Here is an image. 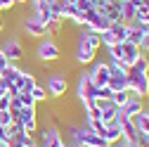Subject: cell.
Wrapping results in <instances>:
<instances>
[{
	"label": "cell",
	"mask_w": 149,
	"mask_h": 147,
	"mask_svg": "<svg viewBox=\"0 0 149 147\" xmlns=\"http://www.w3.org/2000/svg\"><path fill=\"white\" fill-rule=\"evenodd\" d=\"M0 147H7V140H0Z\"/></svg>",
	"instance_id": "cell-37"
},
{
	"label": "cell",
	"mask_w": 149,
	"mask_h": 147,
	"mask_svg": "<svg viewBox=\"0 0 149 147\" xmlns=\"http://www.w3.org/2000/svg\"><path fill=\"white\" fill-rule=\"evenodd\" d=\"M133 123H135V128H137L140 133H149V116H147L144 112L135 114V116H133Z\"/></svg>",
	"instance_id": "cell-20"
},
{
	"label": "cell",
	"mask_w": 149,
	"mask_h": 147,
	"mask_svg": "<svg viewBox=\"0 0 149 147\" xmlns=\"http://www.w3.org/2000/svg\"><path fill=\"white\" fill-rule=\"evenodd\" d=\"M128 147H140V145H137V142H130V145H128Z\"/></svg>",
	"instance_id": "cell-38"
},
{
	"label": "cell",
	"mask_w": 149,
	"mask_h": 147,
	"mask_svg": "<svg viewBox=\"0 0 149 147\" xmlns=\"http://www.w3.org/2000/svg\"><path fill=\"white\" fill-rule=\"evenodd\" d=\"M85 126L90 128L92 133H97V135H102V133H104V128H107V123H102L100 119H85Z\"/></svg>",
	"instance_id": "cell-24"
},
{
	"label": "cell",
	"mask_w": 149,
	"mask_h": 147,
	"mask_svg": "<svg viewBox=\"0 0 149 147\" xmlns=\"http://www.w3.org/2000/svg\"><path fill=\"white\" fill-rule=\"evenodd\" d=\"M0 17H3V12H0Z\"/></svg>",
	"instance_id": "cell-40"
},
{
	"label": "cell",
	"mask_w": 149,
	"mask_h": 147,
	"mask_svg": "<svg viewBox=\"0 0 149 147\" xmlns=\"http://www.w3.org/2000/svg\"><path fill=\"white\" fill-rule=\"evenodd\" d=\"M144 100H140V97H135V95H130L128 97V102L121 107V112L125 114V116H130V119H133L135 114H140V112H144Z\"/></svg>",
	"instance_id": "cell-14"
},
{
	"label": "cell",
	"mask_w": 149,
	"mask_h": 147,
	"mask_svg": "<svg viewBox=\"0 0 149 147\" xmlns=\"http://www.w3.org/2000/svg\"><path fill=\"white\" fill-rule=\"evenodd\" d=\"M3 31H5V19L0 17V33H3Z\"/></svg>",
	"instance_id": "cell-35"
},
{
	"label": "cell",
	"mask_w": 149,
	"mask_h": 147,
	"mask_svg": "<svg viewBox=\"0 0 149 147\" xmlns=\"http://www.w3.org/2000/svg\"><path fill=\"white\" fill-rule=\"evenodd\" d=\"M7 64H12V62H7V57H5V55H3V50H0V71H3Z\"/></svg>",
	"instance_id": "cell-31"
},
{
	"label": "cell",
	"mask_w": 149,
	"mask_h": 147,
	"mask_svg": "<svg viewBox=\"0 0 149 147\" xmlns=\"http://www.w3.org/2000/svg\"><path fill=\"white\" fill-rule=\"evenodd\" d=\"M17 5H26V3H31V0H14Z\"/></svg>",
	"instance_id": "cell-36"
},
{
	"label": "cell",
	"mask_w": 149,
	"mask_h": 147,
	"mask_svg": "<svg viewBox=\"0 0 149 147\" xmlns=\"http://www.w3.org/2000/svg\"><path fill=\"white\" fill-rule=\"evenodd\" d=\"M107 85H109L111 93H121V90H128V71H125V74H111Z\"/></svg>",
	"instance_id": "cell-15"
},
{
	"label": "cell",
	"mask_w": 149,
	"mask_h": 147,
	"mask_svg": "<svg viewBox=\"0 0 149 147\" xmlns=\"http://www.w3.org/2000/svg\"><path fill=\"white\" fill-rule=\"evenodd\" d=\"M14 138H17V140H19V142H22L24 147H31V145H36V142H38V140H36V135H33V133H26V131H24V128H22V131H19V133H17Z\"/></svg>",
	"instance_id": "cell-23"
},
{
	"label": "cell",
	"mask_w": 149,
	"mask_h": 147,
	"mask_svg": "<svg viewBox=\"0 0 149 147\" xmlns=\"http://www.w3.org/2000/svg\"><path fill=\"white\" fill-rule=\"evenodd\" d=\"M0 95H7V85L3 83V78H0ZM7 97H10V95H7Z\"/></svg>",
	"instance_id": "cell-32"
},
{
	"label": "cell",
	"mask_w": 149,
	"mask_h": 147,
	"mask_svg": "<svg viewBox=\"0 0 149 147\" xmlns=\"http://www.w3.org/2000/svg\"><path fill=\"white\" fill-rule=\"evenodd\" d=\"M130 69H135V71H142V74H149V55L147 52H142L140 57H137V62L130 66Z\"/></svg>",
	"instance_id": "cell-22"
},
{
	"label": "cell",
	"mask_w": 149,
	"mask_h": 147,
	"mask_svg": "<svg viewBox=\"0 0 149 147\" xmlns=\"http://www.w3.org/2000/svg\"><path fill=\"white\" fill-rule=\"evenodd\" d=\"M33 14L38 17L43 24L52 22L54 14H52V7H50V0H36V3H33Z\"/></svg>",
	"instance_id": "cell-12"
},
{
	"label": "cell",
	"mask_w": 149,
	"mask_h": 147,
	"mask_svg": "<svg viewBox=\"0 0 149 147\" xmlns=\"http://www.w3.org/2000/svg\"><path fill=\"white\" fill-rule=\"evenodd\" d=\"M118 12H121V19L125 24L135 19V5L130 3V0H121V3H118Z\"/></svg>",
	"instance_id": "cell-18"
},
{
	"label": "cell",
	"mask_w": 149,
	"mask_h": 147,
	"mask_svg": "<svg viewBox=\"0 0 149 147\" xmlns=\"http://www.w3.org/2000/svg\"><path fill=\"white\" fill-rule=\"evenodd\" d=\"M31 97H33V102L38 104V102H45L50 95H47V90H45V85H40V83H36L33 88H31Z\"/></svg>",
	"instance_id": "cell-21"
},
{
	"label": "cell",
	"mask_w": 149,
	"mask_h": 147,
	"mask_svg": "<svg viewBox=\"0 0 149 147\" xmlns=\"http://www.w3.org/2000/svg\"><path fill=\"white\" fill-rule=\"evenodd\" d=\"M0 50H3V55L7 57V62H12V64L22 62V60H24V55H26L24 43L17 38V36H10V38H5L3 43H0Z\"/></svg>",
	"instance_id": "cell-5"
},
{
	"label": "cell",
	"mask_w": 149,
	"mask_h": 147,
	"mask_svg": "<svg viewBox=\"0 0 149 147\" xmlns=\"http://www.w3.org/2000/svg\"><path fill=\"white\" fill-rule=\"evenodd\" d=\"M147 147H149V145H147Z\"/></svg>",
	"instance_id": "cell-42"
},
{
	"label": "cell",
	"mask_w": 149,
	"mask_h": 147,
	"mask_svg": "<svg viewBox=\"0 0 149 147\" xmlns=\"http://www.w3.org/2000/svg\"><path fill=\"white\" fill-rule=\"evenodd\" d=\"M76 97H78V102L95 100V97H97V85L90 81V74H88V71H81V74H78V81H76Z\"/></svg>",
	"instance_id": "cell-6"
},
{
	"label": "cell",
	"mask_w": 149,
	"mask_h": 147,
	"mask_svg": "<svg viewBox=\"0 0 149 147\" xmlns=\"http://www.w3.org/2000/svg\"><path fill=\"white\" fill-rule=\"evenodd\" d=\"M118 112H121V109H118L116 104H111V100H109V102L100 109V121H102V123H114Z\"/></svg>",
	"instance_id": "cell-17"
},
{
	"label": "cell",
	"mask_w": 149,
	"mask_h": 147,
	"mask_svg": "<svg viewBox=\"0 0 149 147\" xmlns=\"http://www.w3.org/2000/svg\"><path fill=\"white\" fill-rule=\"evenodd\" d=\"M100 48H102L100 33H95V31H90V29L83 26L78 31V36H76V52H73V57H76V62L81 66H88V64L95 62Z\"/></svg>",
	"instance_id": "cell-1"
},
{
	"label": "cell",
	"mask_w": 149,
	"mask_h": 147,
	"mask_svg": "<svg viewBox=\"0 0 149 147\" xmlns=\"http://www.w3.org/2000/svg\"><path fill=\"white\" fill-rule=\"evenodd\" d=\"M31 3H36V0H31Z\"/></svg>",
	"instance_id": "cell-41"
},
{
	"label": "cell",
	"mask_w": 149,
	"mask_h": 147,
	"mask_svg": "<svg viewBox=\"0 0 149 147\" xmlns=\"http://www.w3.org/2000/svg\"><path fill=\"white\" fill-rule=\"evenodd\" d=\"M128 93L140 100H147L149 97V74L128 69Z\"/></svg>",
	"instance_id": "cell-2"
},
{
	"label": "cell",
	"mask_w": 149,
	"mask_h": 147,
	"mask_svg": "<svg viewBox=\"0 0 149 147\" xmlns=\"http://www.w3.org/2000/svg\"><path fill=\"white\" fill-rule=\"evenodd\" d=\"M147 31H149V26H144V24L128 22V24H125V41H130V43L140 45V41L144 38V33H147Z\"/></svg>",
	"instance_id": "cell-11"
},
{
	"label": "cell",
	"mask_w": 149,
	"mask_h": 147,
	"mask_svg": "<svg viewBox=\"0 0 149 147\" xmlns=\"http://www.w3.org/2000/svg\"><path fill=\"white\" fill-rule=\"evenodd\" d=\"M45 26H47V36H57V33L64 31V22H62V19H52V22H47Z\"/></svg>",
	"instance_id": "cell-25"
},
{
	"label": "cell",
	"mask_w": 149,
	"mask_h": 147,
	"mask_svg": "<svg viewBox=\"0 0 149 147\" xmlns=\"http://www.w3.org/2000/svg\"><path fill=\"white\" fill-rule=\"evenodd\" d=\"M102 138L107 140V145H114V142H116L118 138H123V135H121V128H118L116 123H107V128H104Z\"/></svg>",
	"instance_id": "cell-19"
},
{
	"label": "cell",
	"mask_w": 149,
	"mask_h": 147,
	"mask_svg": "<svg viewBox=\"0 0 149 147\" xmlns=\"http://www.w3.org/2000/svg\"><path fill=\"white\" fill-rule=\"evenodd\" d=\"M121 62H123V66H133L135 62H137V57L142 55V50H140V45H135V43H130V41H123L121 43Z\"/></svg>",
	"instance_id": "cell-10"
},
{
	"label": "cell",
	"mask_w": 149,
	"mask_h": 147,
	"mask_svg": "<svg viewBox=\"0 0 149 147\" xmlns=\"http://www.w3.org/2000/svg\"><path fill=\"white\" fill-rule=\"evenodd\" d=\"M12 123H14V116L7 112V109H0V126L7 128V126H12Z\"/></svg>",
	"instance_id": "cell-27"
},
{
	"label": "cell",
	"mask_w": 149,
	"mask_h": 147,
	"mask_svg": "<svg viewBox=\"0 0 149 147\" xmlns=\"http://www.w3.org/2000/svg\"><path fill=\"white\" fill-rule=\"evenodd\" d=\"M102 3H107V5H118L121 0H102Z\"/></svg>",
	"instance_id": "cell-34"
},
{
	"label": "cell",
	"mask_w": 149,
	"mask_h": 147,
	"mask_svg": "<svg viewBox=\"0 0 149 147\" xmlns=\"http://www.w3.org/2000/svg\"><path fill=\"white\" fill-rule=\"evenodd\" d=\"M36 57H38L43 64H52V62H59L62 57V48L57 41H52L50 36L38 41V48H36Z\"/></svg>",
	"instance_id": "cell-3"
},
{
	"label": "cell",
	"mask_w": 149,
	"mask_h": 147,
	"mask_svg": "<svg viewBox=\"0 0 149 147\" xmlns=\"http://www.w3.org/2000/svg\"><path fill=\"white\" fill-rule=\"evenodd\" d=\"M90 66H92V69L88 71V74H90V81L95 83L97 88L107 85V83H109V76H111V66H109V62H107V60H102V62L95 60Z\"/></svg>",
	"instance_id": "cell-8"
},
{
	"label": "cell",
	"mask_w": 149,
	"mask_h": 147,
	"mask_svg": "<svg viewBox=\"0 0 149 147\" xmlns=\"http://www.w3.org/2000/svg\"><path fill=\"white\" fill-rule=\"evenodd\" d=\"M17 100L22 102V107H36V102H33L31 93H19V95H17Z\"/></svg>",
	"instance_id": "cell-28"
},
{
	"label": "cell",
	"mask_w": 149,
	"mask_h": 147,
	"mask_svg": "<svg viewBox=\"0 0 149 147\" xmlns=\"http://www.w3.org/2000/svg\"><path fill=\"white\" fill-rule=\"evenodd\" d=\"M36 83H38V81H36V74H33L31 69H24L19 83H17V88H19V93H31V88H33Z\"/></svg>",
	"instance_id": "cell-16"
},
{
	"label": "cell",
	"mask_w": 149,
	"mask_h": 147,
	"mask_svg": "<svg viewBox=\"0 0 149 147\" xmlns=\"http://www.w3.org/2000/svg\"><path fill=\"white\" fill-rule=\"evenodd\" d=\"M0 140H10L7 138V128H3V126H0Z\"/></svg>",
	"instance_id": "cell-33"
},
{
	"label": "cell",
	"mask_w": 149,
	"mask_h": 147,
	"mask_svg": "<svg viewBox=\"0 0 149 147\" xmlns=\"http://www.w3.org/2000/svg\"><path fill=\"white\" fill-rule=\"evenodd\" d=\"M64 145V138L57 128H47L43 131V138H40V147H62Z\"/></svg>",
	"instance_id": "cell-13"
},
{
	"label": "cell",
	"mask_w": 149,
	"mask_h": 147,
	"mask_svg": "<svg viewBox=\"0 0 149 147\" xmlns=\"http://www.w3.org/2000/svg\"><path fill=\"white\" fill-rule=\"evenodd\" d=\"M45 90H47V95L50 97H64L66 93H69V78H66V69L64 71H54V74H50L47 76V81H45Z\"/></svg>",
	"instance_id": "cell-4"
},
{
	"label": "cell",
	"mask_w": 149,
	"mask_h": 147,
	"mask_svg": "<svg viewBox=\"0 0 149 147\" xmlns=\"http://www.w3.org/2000/svg\"><path fill=\"white\" fill-rule=\"evenodd\" d=\"M140 50H142V52H147V55H149V31H147V33H144V38H142V41H140Z\"/></svg>",
	"instance_id": "cell-30"
},
{
	"label": "cell",
	"mask_w": 149,
	"mask_h": 147,
	"mask_svg": "<svg viewBox=\"0 0 149 147\" xmlns=\"http://www.w3.org/2000/svg\"><path fill=\"white\" fill-rule=\"evenodd\" d=\"M31 147H40V145H38V142H36V145H31Z\"/></svg>",
	"instance_id": "cell-39"
},
{
	"label": "cell",
	"mask_w": 149,
	"mask_h": 147,
	"mask_svg": "<svg viewBox=\"0 0 149 147\" xmlns=\"http://www.w3.org/2000/svg\"><path fill=\"white\" fill-rule=\"evenodd\" d=\"M14 121L19 123L26 133H36L38 131V112H36V107H24L22 112L14 116Z\"/></svg>",
	"instance_id": "cell-9"
},
{
	"label": "cell",
	"mask_w": 149,
	"mask_h": 147,
	"mask_svg": "<svg viewBox=\"0 0 149 147\" xmlns=\"http://www.w3.org/2000/svg\"><path fill=\"white\" fill-rule=\"evenodd\" d=\"M22 29L26 31L29 38H36V41H40V38H45V36H47V26H45L36 14L22 17Z\"/></svg>",
	"instance_id": "cell-7"
},
{
	"label": "cell",
	"mask_w": 149,
	"mask_h": 147,
	"mask_svg": "<svg viewBox=\"0 0 149 147\" xmlns=\"http://www.w3.org/2000/svg\"><path fill=\"white\" fill-rule=\"evenodd\" d=\"M128 97H130V93H128V90H121V93H114V95H111V104H116L118 109L128 102Z\"/></svg>",
	"instance_id": "cell-26"
},
{
	"label": "cell",
	"mask_w": 149,
	"mask_h": 147,
	"mask_svg": "<svg viewBox=\"0 0 149 147\" xmlns=\"http://www.w3.org/2000/svg\"><path fill=\"white\" fill-rule=\"evenodd\" d=\"M17 3L14 0H0V12H5V10H14Z\"/></svg>",
	"instance_id": "cell-29"
}]
</instances>
